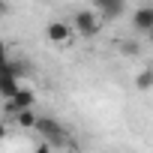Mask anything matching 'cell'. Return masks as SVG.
<instances>
[{"instance_id":"obj_12","label":"cell","mask_w":153,"mask_h":153,"mask_svg":"<svg viewBox=\"0 0 153 153\" xmlns=\"http://www.w3.org/2000/svg\"><path fill=\"white\" fill-rule=\"evenodd\" d=\"M6 135H9V129H6V123H3V120H0V141H3Z\"/></svg>"},{"instance_id":"obj_14","label":"cell","mask_w":153,"mask_h":153,"mask_svg":"<svg viewBox=\"0 0 153 153\" xmlns=\"http://www.w3.org/2000/svg\"><path fill=\"white\" fill-rule=\"evenodd\" d=\"M3 15H9V6H6V3H0V18H3Z\"/></svg>"},{"instance_id":"obj_2","label":"cell","mask_w":153,"mask_h":153,"mask_svg":"<svg viewBox=\"0 0 153 153\" xmlns=\"http://www.w3.org/2000/svg\"><path fill=\"white\" fill-rule=\"evenodd\" d=\"M69 27H75L81 36H87V39H90V36H96V33L102 30V21H99V15H96L93 9H78Z\"/></svg>"},{"instance_id":"obj_6","label":"cell","mask_w":153,"mask_h":153,"mask_svg":"<svg viewBox=\"0 0 153 153\" xmlns=\"http://www.w3.org/2000/svg\"><path fill=\"white\" fill-rule=\"evenodd\" d=\"M132 27L153 36V6H138V9L132 12Z\"/></svg>"},{"instance_id":"obj_10","label":"cell","mask_w":153,"mask_h":153,"mask_svg":"<svg viewBox=\"0 0 153 153\" xmlns=\"http://www.w3.org/2000/svg\"><path fill=\"white\" fill-rule=\"evenodd\" d=\"M120 51H123V54H138V42H123Z\"/></svg>"},{"instance_id":"obj_4","label":"cell","mask_w":153,"mask_h":153,"mask_svg":"<svg viewBox=\"0 0 153 153\" xmlns=\"http://www.w3.org/2000/svg\"><path fill=\"white\" fill-rule=\"evenodd\" d=\"M93 12L99 15L102 24H108V21H114V18H120V15L126 12V3H120V0H96V3H93Z\"/></svg>"},{"instance_id":"obj_8","label":"cell","mask_w":153,"mask_h":153,"mask_svg":"<svg viewBox=\"0 0 153 153\" xmlns=\"http://www.w3.org/2000/svg\"><path fill=\"white\" fill-rule=\"evenodd\" d=\"M135 87H138L141 93H147V90L153 87V69H141V72L135 75Z\"/></svg>"},{"instance_id":"obj_11","label":"cell","mask_w":153,"mask_h":153,"mask_svg":"<svg viewBox=\"0 0 153 153\" xmlns=\"http://www.w3.org/2000/svg\"><path fill=\"white\" fill-rule=\"evenodd\" d=\"M6 57H9V54H6V42H3V39H0V63H3Z\"/></svg>"},{"instance_id":"obj_7","label":"cell","mask_w":153,"mask_h":153,"mask_svg":"<svg viewBox=\"0 0 153 153\" xmlns=\"http://www.w3.org/2000/svg\"><path fill=\"white\" fill-rule=\"evenodd\" d=\"M18 87H21V84H18L15 78H9V75L0 69V96H3V99H12V93H15Z\"/></svg>"},{"instance_id":"obj_1","label":"cell","mask_w":153,"mask_h":153,"mask_svg":"<svg viewBox=\"0 0 153 153\" xmlns=\"http://www.w3.org/2000/svg\"><path fill=\"white\" fill-rule=\"evenodd\" d=\"M33 129L45 138V144H48L51 150H63V147H69V144H72L69 129H66L60 120H54V117H36Z\"/></svg>"},{"instance_id":"obj_3","label":"cell","mask_w":153,"mask_h":153,"mask_svg":"<svg viewBox=\"0 0 153 153\" xmlns=\"http://www.w3.org/2000/svg\"><path fill=\"white\" fill-rule=\"evenodd\" d=\"M36 105V90L33 87H18L12 93V99H6V114H18V111H33Z\"/></svg>"},{"instance_id":"obj_5","label":"cell","mask_w":153,"mask_h":153,"mask_svg":"<svg viewBox=\"0 0 153 153\" xmlns=\"http://www.w3.org/2000/svg\"><path fill=\"white\" fill-rule=\"evenodd\" d=\"M45 36H48V42H54V45H66V42L72 39V27H69L66 21H51V24H45Z\"/></svg>"},{"instance_id":"obj_9","label":"cell","mask_w":153,"mask_h":153,"mask_svg":"<svg viewBox=\"0 0 153 153\" xmlns=\"http://www.w3.org/2000/svg\"><path fill=\"white\" fill-rule=\"evenodd\" d=\"M36 111H18V114H12V120L21 126V129H33V123H36Z\"/></svg>"},{"instance_id":"obj_13","label":"cell","mask_w":153,"mask_h":153,"mask_svg":"<svg viewBox=\"0 0 153 153\" xmlns=\"http://www.w3.org/2000/svg\"><path fill=\"white\" fill-rule=\"evenodd\" d=\"M36 153H51V147H48V144H39V147H36Z\"/></svg>"},{"instance_id":"obj_15","label":"cell","mask_w":153,"mask_h":153,"mask_svg":"<svg viewBox=\"0 0 153 153\" xmlns=\"http://www.w3.org/2000/svg\"><path fill=\"white\" fill-rule=\"evenodd\" d=\"M51 153H69V150H51Z\"/></svg>"}]
</instances>
